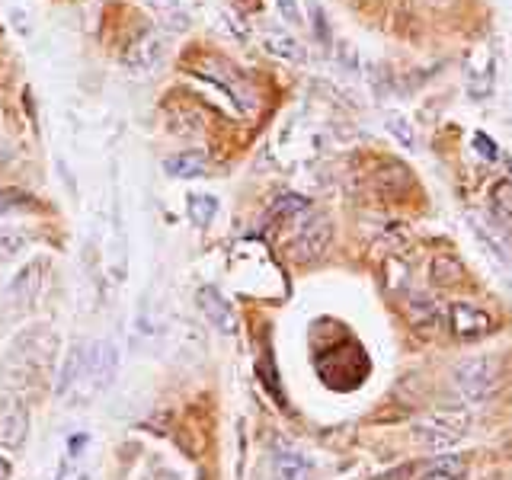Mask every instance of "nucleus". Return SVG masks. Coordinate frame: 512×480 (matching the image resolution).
Instances as JSON below:
<instances>
[{"instance_id": "9", "label": "nucleus", "mask_w": 512, "mask_h": 480, "mask_svg": "<svg viewBox=\"0 0 512 480\" xmlns=\"http://www.w3.org/2000/svg\"><path fill=\"white\" fill-rule=\"evenodd\" d=\"M196 301H199L202 314L215 324V330L228 333V336L237 333V314H234V308H231V301L224 298L215 285H202L199 292H196Z\"/></svg>"}, {"instance_id": "23", "label": "nucleus", "mask_w": 512, "mask_h": 480, "mask_svg": "<svg viewBox=\"0 0 512 480\" xmlns=\"http://www.w3.org/2000/svg\"><path fill=\"white\" fill-rule=\"evenodd\" d=\"M474 148L480 151V157H484V160H496V144L487 135H474Z\"/></svg>"}, {"instance_id": "7", "label": "nucleus", "mask_w": 512, "mask_h": 480, "mask_svg": "<svg viewBox=\"0 0 512 480\" xmlns=\"http://www.w3.org/2000/svg\"><path fill=\"white\" fill-rule=\"evenodd\" d=\"M448 327H452L458 340H480V336L493 330V317L471 301H455L448 308Z\"/></svg>"}, {"instance_id": "19", "label": "nucleus", "mask_w": 512, "mask_h": 480, "mask_svg": "<svg viewBox=\"0 0 512 480\" xmlns=\"http://www.w3.org/2000/svg\"><path fill=\"white\" fill-rule=\"evenodd\" d=\"M26 234L23 231H0V263L13 260V256H20L26 250Z\"/></svg>"}, {"instance_id": "5", "label": "nucleus", "mask_w": 512, "mask_h": 480, "mask_svg": "<svg viewBox=\"0 0 512 480\" xmlns=\"http://www.w3.org/2000/svg\"><path fill=\"white\" fill-rule=\"evenodd\" d=\"M330 240H333L330 218L308 215V221H301V228L295 234V244H292L295 260H317V256H324V250L330 247Z\"/></svg>"}, {"instance_id": "27", "label": "nucleus", "mask_w": 512, "mask_h": 480, "mask_svg": "<svg viewBox=\"0 0 512 480\" xmlns=\"http://www.w3.org/2000/svg\"><path fill=\"white\" fill-rule=\"evenodd\" d=\"M432 4H436V0H432Z\"/></svg>"}, {"instance_id": "8", "label": "nucleus", "mask_w": 512, "mask_h": 480, "mask_svg": "<svg viewBox=\"0 0 512 480\" xmlns=\"http://www.w3.org/2000/svg\"><path fill=\"white\" fill-rule=\"evenodd\" d=\"M26 436H29V413L23 397H4L0 400V445L23 448Z\"/></svg>"}, {"instance_id": "6", "label": "nucleus", "mask_w": 512, "mask_h": 480, "mask_svg": "<svg viewBox=\"0 0 512 480\" xmlns=\"http://www.w3.org/2000/svg\"><path fill=\"white\" fill-rule=\"evenodd\" d=\"M45 272H48V256H36V260H29L26 266H20V272L7 282L4 288V295L7 301L13 304H32L36 301V295L42 292V285H45Z\"/></svg>"}, {"instance_id": "21", "label": "nucleus", "mask_w": 512, "mask_h": 480, "mask_svg": "<svg viewBox=\"0 0 512 480\" xmlns=\"http://www.w3.org/2000/svg\"><path fill=\"white\" fill-rule=\"evenodd\" d=\"M276 7L282 13V20L285 23H292V26H301L304 23V13H301V4L298 0H276Z\"/></svg>"}, {"instance_id": "14", "label": "nucleus", "mask_w": 512, "mask_h": 480, "mask_svg": "<svg viewBox=\"0 0 512 480\" xmlns=\"http://www.w3.org/2000/svg\"><path fill=\"white\" fill-rule=\"evenodd\" d=\"M407 317H410V324L420 330L423 336H429L432 330H439V304H432V301L416 298L407 308Z\"/></svg>"}, {"instance_id": "11", "label": "nucleus", "mask_w": 512, "mask_h": 480, "mask_svg": "<svg viewBox=\"0 0 512 480\" xmlns=\"http://www.w3.org/2000/svg\"><path fill=\"white\" fill-rule=\"evenodd\" d=\"M164 170L176 180H199V176L208 173V160L199 151H186V154H173L164 160Z\"/></svg>"}, {"instance_id": "18", "label": "nucleus", "mask_w": 512, "mask_h": 480, "mask_svg": "<svg viewBox=\"0 0 512 480\" xmlns=\"http://www.w3.org/2000/svg\"><path fill=\"white\" fill-rule=\"evenodd\" d=\"M384 125H388V132L404 144V148H413L416 138H413V125L407 122V116H400V112H388L384 116Z\"/></svg>"}, {"instance_id": "16", "label": "nucleus", "mask_w": 512, "mask_h": 480, "mask_svg": "<svg viewBox=\"0 0 512 480\" xmlns=\"http://www.w3.org/2000/svg\"><path fill=\"white\" fill-rule=\"evenodd\" d=\"M215 212H218L215 196H205V192H199V196H189V218H192L196 228H208L212 218H215Z\"/></svg>"}, {"instance_id": "25", "label": "nucleus", "mask_w": 512, "mask_h": 480, "mask_svg": "<svg viewBox=\"0 0 512 480\" xmlns=\"http://www.w3.org/2000/svg\"><path fill=\"white\" fill-rule=\"evenodd\" d=\"M151 480H180V477H176V474H170V471H157Z\"/></svg>"}, {"instance_id": "17", "label": "nucleus", "mask_w": 512, "mask_h": 480, "mask_svg": "<svg viewBox=\"0 0 512 480\" xmlns=\"http://www.w3.org/2000/svg\"><path fill=\"white\" fill-rule=\"evenodd\" d=\"M304 471H308V461L298 458V455H279L276 464H272L276 480H301Z\"/></svg>"}, {"instance_id": "26", "label": "nucleus", "mask_w": 512, "mask_h": 480, "mask_svg": "<svg viewBox=\"0 0 512 480\" xmlns=\"http://www.w3.org/2000/svg\"><path fill=\"white\" fill-rule=\"evenodd\" d=\"M7 477H10V464L0 458V480H7Z\"/></svg>"}, {"instance_id": "3", "label": "nucleus", "mask_w": 512, "mask_h": 480, "mask_svg": "<svg viewBox=\"0 0 512 480\" xmlns=\"http://www.w3.org/2000/svg\"><path fill=\"white\" fill-rule=\"evenodd\" d=\"M503 381V365L496 356H474L452 368V384L461 397L468 400H487Z\"/></svg>"}, {"instance_id": "13", "label": "nucleus", "mask_w": 512, "mask_h": 480, "mask_svg": "<svg viewBox=\"0 0 512 480\" xmlns=\"http://www.w3.org/2000/svg\"><path fill=\"white\" fill-rule=\"evenodd\" d=\"M429 279L432 285H439V288H452L464 279V269L461 263L455 260V256H436L429 266Z\"/></svg>"}, {"instance_id": "24", "label": "nucleus", "mask_w": 512, "mask_h": 480, "mask_svg": "<svg viewBox=\"0 0 512 480\" xmlns=\"http://www.w3.org/2000/svg\"><path fill=\"white\" fill-rule=\"evenodd\" d=\"M420 480H458V477H452V474H445V471H439V468H436V471H429V474H426V477H420Z\"/></svg>"}, {"instance_id": "4", "label": "nucleus", "mask_w": 512, "mask_h": 480, "mask_svg": "<svg viewBox=\"0 0 512 480\" xmlns=\"http://www.w3.org/2000/svg\"><path fill=\"white\" fill-rule=\"evenodd\" d=\"M464 432H468V416H458V413H439V416H429V420H420L413 426V439L426 445V448H448L455 445Z\"/></svg>"}, {"instance_id": "20", "label": "nucleus", "mask_w": 512, "mask_h": 480, "mask_svg": "<svg viewBox=\"0 0 512 480\" xmlns=\"http://www.w3.org/2000/svg\"><path fill=\"white\" fill-rule=\"evenodd\" d=\"M490 202L496 212L512 221V180H496L490 189Z\"/></svg>"}, {"instance_id": "12", "label": "nucleus", "mask_w": 512, "mask_h": 480, "mask_svg": "<svg viewBox=\"0 0 512 480\" xmlns=\"http://www.w3.org/2000/svg\"><path fill=\"white\" fill-rule=\"evenodd\" d=\"M263 45H266L269 55L285 58V61H295V64H301L304 58H308V55H304V45L295 36H288V32H266Z\"/></svg>"}, {"instance_id": "1", "label": "nucleus", "mask_w": 512, "mask_h": 480, "mask_svg": "<svg viewBox=\"0 0 512 480\" xmlns=\"http://www.w3.org/2000/svg\"><path fill=\"white\" fill-rule=\"evenodd\" d=\"M55 349H58V340H55L52 327L36 324V327L23 330L13 340L4 362H0V378H4L7 388H23L39 368H45L48 362H52Z\"/></svg>"}, {"instance_id": "22", "label": "nucleus", "mask_w": 512, "mask_h": 480, "mask_svg": "<svg viewBox=\"0 0 512 480\" xmlns=\"http://www.w3.org/2000/svg\"><path fill=\"white\" fill-rule=\"evenodd\" d=\"M20 202H23L20 192H13V189H0V218L10 215V212H16V208H20Z\"/></svg>"}, {"instance_id": "10", "label": "nucleus", "mask_w": 512, "mask_h": 480, "mask_svg": "<svg viewBox=\"0 0 512 480\" xmlns=\"http://www.w3.org/2000/svg\"><path fill=\"white\" fill-rule=\"evenodd\" d=\"M160 61H164V42H160V36H154V32H144V36L128 45L125 55H122L125 68L138 71V74L154 71Z\"/></svg>"}, {"instance_id": "2", "label": "nucleus", "mask_w": 512, "mask_h": 480, "mask_svg": "<svg viewBox=\"0 0 512 480\" xmlns=\"http://www.w3.org/2000/svg\"><path fill=\"white\" fill-rule=\"evenodd\" d=\"M116 368H119L116 346H112L109 340H84L77 378L64 397H71L74 404H87V400L100 397L112 384V378H116Z\"/></svg>"}, {"instance_id": "15", "label": "nucleus", "mask_w": 512, "mask_h": 480, "mask_svg": "<svg viewBox=\"0 0 512 480\" xmlns=\"http://www.w3.org/2000/svg\"><path fill=\"white\" fill-rule=\"evenodd\" d=\"M308 215V199L295 196V192H285L276 202H272V218L276 221H292V218H304Z\"/></svg>"}]
</instances>
